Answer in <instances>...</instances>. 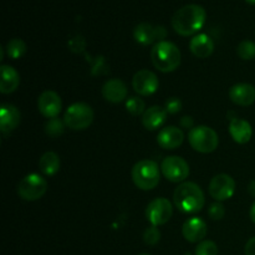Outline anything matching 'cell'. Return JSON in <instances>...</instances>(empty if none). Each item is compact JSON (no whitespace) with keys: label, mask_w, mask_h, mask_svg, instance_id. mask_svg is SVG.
<instances>
[{"label":"cell","mask_w":255,"mask_h":255,"mask_svg":"<svg viewBox=\"0 0 255 255\" xmlns=\"http://www.w3.org/2000/svg\"><path fill=\"white\" fill-rule=\"evenodd\" d=\"M207 19L204 7L197 4H189L181 7L172 16V27L182 36H191L203 27Z\"/></svg>","instance_id":"1"},{"label":"cell","mask_w":255,"mask_h":255,"mask_svg":"<svg viewBox=\"0 0 255 255\" xmlns=\"http://www.w3.org/2000/svg\"><path fill=\"white\" fill-rule=\"evenodd\" d=\"M173 201L177 208L183 213H197L204 207L203 191L193 182H183L176 188Z\"/></svg>","instance_id":"2"},{"label":"cell","mask_w":255,"mask_h":255,"mask_svg":"<svg viewBox=\"0 0 255 255\" xmlns=\"http://www.w3.org/2000/svg\"><path fill=\"white\" fill-rule=\"evenodd\" d=\"M153 66L162 72H172L181 65V51L171 41H159L151 51Z\"/></svg>","instance_id":"3"},{"label":"cell","mask_w":255,"mask_h":255,"mask_svg":"<svg viewBox=\"0 0 255 255\" xmlns=\"http://www.w3.org/2000/svg\"><path fill=\"white\" fill-rule=\"evenodd\" d=\"M159 168L158 164L151 159H143L137 162L132 168V179L133 183L142 191H151L156 188L159 183Z\"/></svg>","instance_id":"4"},{"label":"cell","mask_w":255,"mask_h":255,"mask_svg":"<svg viewBox=\"0 0 255 255\" xmlns=\"http://www.w3.org/2000/svg\"><path fill=\"white\" fill-rule=\"evenodd\" d=\"M188 141L192 148L201 153H211L219 144L218 134L208 126H197L189 129Z\"/></svg>","instance_id":"5"},{"label":"cell","mask_w":255,"mask_h":255,"mask_svg":"<svg viewBox=\"0 0 255 255\" xmlns=\"http://www.w3.org/2000/svg\"><path fill=\"white\" fill-rule=\"evenodd\" d=\"M94 110L84 102H76L66 110L64 122L69 128L74 131L86 129L94 121Z\"/></svg>","instance_id":"6"},{"label":"cell","mask_w":255,"mask_h":255,"mask_svg":"<svg viewBox=\"0 0 255 255\" xmlns=\"http://www.w3.org/2000/svg\"><path fill=\"white\" fill-rule=\"evenodd\" d=\"M47 191V182L40 174L31 173L20 181L17 184V194L24 201H37Z\"/></svg>","instance_id":"7"},{"label":"cell","mask_w":255,"mask_h":255,"mask_svg":"<svg viewBox=\"0 0 255 255\" xmlns=\"http://www.w3.org/2000/svg\"><path fill=\"white\" fill-rule=\"evenodd\" d=\"M161 171L163 176L173 183L183 182L189 176V166L182 157L169 156L162 161Z\"/></svg>","instance_id":"8"},{"label":"cell","mask_w":255,"mask_h":255,"mask_svg":"<svg viewBox=\"0 0 255 255\" xmlns=\"http://www.w3.org/2000/svg\"><path fill=\"white\" fill-rule=\"evenodd\" d=\"M173 208L168 199L156 198L146 208V217L149 223L154 227L163 226L171 219Z\"/></svg>","instance_id":"9"},{"label":"cell","mask_w":255,"mask_h":255,"mask_svg":"<svg viewBox=\"0 0 255 255\" xmlns=\"http://www.w3.org/2000/svg\"><path fill=\"white\" fill-rule=\"evenodd\" d=\"M208 189L211 197L216 201H227L233 197L234 191H236V182L229 174H217L209 182Z\"/></svg>","instance_id":"10"},{"label":"cell","mask_w":255,"mask_h":255,"mask_svg":"<svg viewBox=\"0 0 255 255\" xmlns=\"http://www.w3.org/2000/svg\"><path fill=\"white\" fill-rule=\"evenodd\" d=\"M167 36V30L163 26H153L149 22H141L137 25L133 30V37L138 44L147 45L153 44L158 40L163 41L164 37Z\"/></svg>","instance_id":"11"},{"label":"cell","mask_w":255,"mask_h":255,"mask_svg":"<svg viewBox=\"0 0 255 255\" xmlns=\"http://www.w3.org/2000/svg\"><path fill=\"white\" fill-rule=\"evenodd\" d=\"M158 77L149 70H141V71L136 72L132 79L133 90L142 96L153 95L158 89Z\"/></svg>","instance_id":"12"},{"label":"cell","mask_w":255,"mask_h":255,"mask_svg":"<svg viewBox=\"0 0 255 255\" xmlns=\"http://www.w3.org/2000/svg\"><path fill=\"white\" fill-rule=\"evenodd\" d=\"M62 102L55 91H44L37 99V109L46 119H55L61 112Z\"/></svg>","instance_id":"13"},{"label":"cell","mask_w":255,"mask_h":255,"mask_svg":"<svg viewBox=\"0 0 255 255\" xmlns=\"http://www.w3.org/2000/svg\"><path fill=\"white\" fill-rule=\"evenodd\" d=\"M182 233H183L184 239L189 243H198L203 241L204 237L207 236V224L203 219L198 217H193L184 222L182 227Z\"/></svg>","instance_id":"14"},{"label":"cell","mask_w":255,"mask_h":255,"mask_svg":"<svg viewBox=\"0 0 255 255\" xmlns=\"http://www.w3.org/2000/svg\"><path fill=\"white\" fill-rule=\"evenodd\" d=\"M20 111L10 104H4L0 107V131L4 134L14 131L20 124Z\"/></svg>","instance_id":"15"},{"label":"cell","mask_w":255,"mask_h":255,"mask_svg":"<svg viewBox=\"0 0 255 255\" xmlns=\"http://www.w3.org/2000/svg\"><path fill=\"white\" fill-rule=\"evenodd\" d=\"M184 134L181 128L176 126L164 127L157 136V143L164 149H174L183 143Z\"/></svg>","instance_id":"16"},{"label":"cell","mask_w":255,"mask_h":255,"mask_svg":"<svg viewBox=\"0 0 255 255\" xmlns=\"http://www.w3.org/2000/svg\"><path fill=\"white\" fill-rule=\"evenodd\" d=\"M127 86L122 80L111 79L102 86V96L106 101L112 104H120L127 97Z\"/></svg>","instance_id":"17"},{"label":"cell","mask_w":255,"mask_h":255,"mask_svg":"<svg viewBox=\"0 0 255 255\" xmlns=\"http://www.w3.org/2000/svg\"><path fill=\"white\" fill-rule=\"evenodd\" d=\"M229 99L238 106H251L255 101V87L251 84H237L229 90Z\"/></svg>","instance_id":"18"},{"label":"cell","mask_w":255,"mask_h":255,"mask_svg":"<svg viewBox=\"0 0 255 255\" xmlns=\"http://www.w3.org/2000/svg\"><path fill=\"white\" fill-rule=\"evenodd\" d=\"M229 133L237 143L244 144L251 141L253 129L248 121L236 117L229 122Z\"/></svg>","instance_id":"19"},{"label":"cell","mask_w":255,"mask_h":255,"mask_svg":"<svg viewBox=\"0 0 255 255\" xmlns=\"http://www.w3.org/2000/svg\"><path fill=\"white\" fill-rule=\"evenodd\" d=\"M189 49L194 56L207 59L214 51V42L207 34H198L189 42Z\"/></svg>","instance_id":"20"},{"label":"cell","mask_w":255,"mask_h":255,"mask_svg":"<svg viewBox=\"0 0 255 255\" xmlns=\"http://www.w3.org/2000/svg\"><path fill=\"white\" fill-rule=\"evenodd\" d=\"M166 109L161 106H152L144 111L142 115V124H143L144 128L148 131H154V129L159 128L162 125L164 124L167 119Z\"/></svg>","instance_id":"21"},{"label":"cell","mask_w":255,"mask_h":255,"mask_svg":"<svg viewBox=\"0 0 255 255\" xmlns=\"http://www.w3.org/2000/svg\"><path fill=\"white\" fill-rule=\"evenodd\" d=\"M1 80H0V91L1 94L7 95L14 92L20 84V76L14 67L9 65H1Z\"/></svg>","instance_id":"22"},{"label":"cell","mask_w":255,"mask_h":255,"mask_svg":"<svg viewBox=\"0 0 255 255\" xmlns=\"http://www.w3.org/2000/svg\"><path fill=\"white\" fill-rule=\"evenodd\" d=\"M61 162H60V157L55 152H45L41 156L39 162L40 171L45 174V176H54L59 172Z\"/></svg>","instance_id":"23"},{"label":"cell","mask_w":255,"mask_h":255,"mask_svg":"<svg viewBox=\"0 0 255 255\" xmlns=\"http://www.w3.org/2000/svg\"><path fill=\"white\" fill-rule=\"evenodd\" d=\"M5 50H6V54L10 59L17 60L24 56L25 52H26V44L21 39L15 37V39H11L7 42Z\"/></svg>","instance_id":"24"},{"label":"cell","mask_w":255,"mask_h":255,"mask_svg":"<svg viewBox=\"0 0 255 255\" xmlns=\"http://www.w3.org/2000/svg\"><path fill=\"white\" fill-rule=\"evenodd\" d=\"M65 122L61 121L59 117H55V119H50L46 122V126H45V132H46L47 136L50 137H59L64 133L65 131Z\"/></svg>","instance_id":"25"},{"label":"cell","mask_w":255,"mask_h":255,"mask_svg":"<svg viewBox=\"0 0 255 255\" xmlns=\"http://www.w3.org/2000/svg\"><path fill=\"white\" fill-rule=\"evenodd\" d=\"M237 54L242 60H253L255 57V44L251 40H244L237 47Z\"/></svg>","instance_id":"26"},{"label":"cell","mask_w":255,"mask_h":255,"mask_svg":"<svg viewBox=\"0 0 255 255\" xmlns=\"http://www.w3.org/2000/svg\"><path fill=\"white\" fill-rule=\"evenodd\" d=\"M126 109L133 116H138V115H143L146 111V105L144 101L139 97H129L126 101Z\"/></svg>","instance_id":"27"},{"label":"cell","mask_w":255,"mask_h":255,"mask_svg":"<svg viewBox=\"0 0 255 255\" xmlns=\"http://www.w3.org/2000/svg\"><path fill=\"white\" fill-rule=\"evenodd\" d=\"M196 255H218V247L212 241L199 242L196 248Z\"/></svg>","instance_id":"28"},{"label":"cell","mask_w":255,"mask_h":255,"mask_svg":"<svg viewBox=\"0 0 255 255\" xmlns=\"http://www.w3.org/2000/svg\"><path fill=\"white\" fill-rule=\"evenodd\" d=\"M143 241L148 246H156L161 241V232H159V229L154 226L147 228L143 233Z\"/></svg>","instance_id":"29"},{"label":"cell","mask_w":255,"mask_h":255,"mask_svg":"<svg viewBox=\"0 0 255 255\" xmlns=\"http://www.w3.org/2000/svg\"><path fill=\"white\" fill-rule=\"evenodd\" d=\"M208 214L213 221H221V219H223L224 214H226V208H224L221 202H216V203H212L209 206Z\"/></svg>","instance_id":"30"},{"label":"cell","mask_w":255,"mask_h":255,"mask_svg":"<svg viewBox=\"0 0 255 255\" xmlns=\"http://www.w3.org/2000/svg\"><path fill=\"white\" fill-rule=\"evenodd\" d=\"M166 111L171 115H176L178 114L179 111L182 110V101L177 97H171L166 101Z\"/></svg>","instance_id":"31"},{"label":"cell","mask_w":255,"mask_h":255,"mask_svg":"<svg viewBox=\"0 0 255 255\" xmlns=\"http://www.w3.org/2000/svg\"><path fill=\"white\" fill-rule=\"evenodd\" d=\"M85 46H86V42H85L84 37L80 36V35H77V36L70 39L69 47H70V50H71V51L80 52V51H82V50L85 49Z\"/></svg>","instance_id":"32"},{"label":"cell","mask_w":255,"mask_h":255,"mask_svg":"<svg viewBox=\"0 0 255 255\" xmlns=\"http://www.w3.org/2000/svg\"><path fill=\"white\" fill-rule=\"evenodd\" d=\"M246 255H255V237L249 239L246 244Z\"/></svg>","instance_id":"33"},{"label":"cell","mask_w":255,"mask_h":255,"mask_svg":"<svg viewBox=\"0 0 255 255\" xmlns=\"http://www.w3.org/2000/svg\"><path fill=\"white\" fill-rule=\"evenodd\" d=\"M193 125H194V122H193V119H192V117H188V116H186V117H183V119L181 120V126L183 127V128H193Z\"/></svg>","instance_id":"34"},{"label":"cell","mask_w":255,"mask_h":255,"mask_svg":"<svg viewBox=\"0 0 255 255\" xmlns=\"http://www.w3.org/2000/svg\"><path fill=\"white\" fill-rule=\"evenodd\" d=\"M248 192L252 196L255 197V181H252L248 186Z\"/></svg>","instance_id":"35"},{"label":"cell","mask_w":255,"mask_h":255,"mask_svg":"<svg viewBox=\"0 0 255 255\" xmlns=\"http://www.w3.org/2000/svg\"><path fill=\"white\" fill-rule=\"evenodd\" d=\"M251 219H252V222H253V223L255 224V202L253 203V206H252V208H251Z\"/></svg>","instance_id":"36"},{"label":"cell","mask_w":255,"mask_h":255,"mask_svg":"<svg viewBox=\"0 0 255 255\" xmlns=\"http://www.w3.org/2000/svg\"><path fill=\"white\" fill-rule=\"evenodd\" d=\"M248 4H252V5H255V0H246Z\"/></svg>","instance_id":"37"},{"label":"cell","mask_w":255,"mask_h":255,"mask_svg":"<svg viewBox=\"0 0 255 255\" xmlns=\"http://www.w3.org/2000/svg\"><path fill=\"white\" fill-rule=\"evenodd\" d=\"M139 255H149V254H139Z\"/></svg>","instance_id":"38"}]
</instances>
